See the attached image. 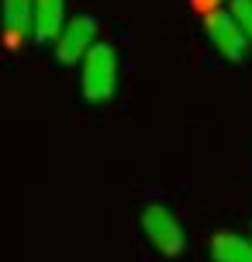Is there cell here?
Segmentation results:
<instances>
[{
    "mask_svg": "<svg viewBox=\"0 0 252 262\" xmlns=\"http://www.w3.org/2000/svg\"><path fill=\"white\" fill-rule=\"evenodd\" d=\"M80 86L83 97L90 104H107L118 93V52L111 41H97L87 59H83V73H80Z\"/></svg>",
    "mask_w": 252,
    "mask_h": 262,
    "instance_id": "cell-1",
    "label": "cell"
},
{
    "mask_svg": "<svg viewBox=\"0 0 252 262\" xmlns=\"http://www.w3.org/2000/svg\"><path fill=\"white\" fill-rule=\"evenodd\" d=\"M142 231H145V238L152 242V249L159 255H180L186 245L180 217L170 207H162V204H149L142 210Z\"/></svg>",
    "mask_w": 252,
    "mask_h": 262,
    "instance_id": "cell-2",
    "label": "cell"
},
{
    "mask_svg": "<svg viewBox=\"0 0 252 262\" xmlns=\"http://www.w3.org/2000/svg\"><path fill=\"white\" fill-rule=\"evenodd\" d=\"M204 28H207V38H211V45L218 49V55L221 59H228V62H242L245 59V52H249V38L242 35L239 21L232 17V11H207V17H204Z\"/></svg>",
    "mask_w": 252,
    "mask_h": 262,
    "instance_id": "cell-3",
    "label": "cell"
},
{
    "mask_svg": "<svg viewBox=\"0 0 252 262\" xmlns=\"http://www.w3.org/2000/svg\"><path fill=\"white\" fill-rule=\"evenodd\" d=\"M93 45H97V21L90 14H80V17L66 21L62 35L55 38V55H59L62 66H76L87 59V52Z\"/></svg>",
    "mask_w": 252,
    "mask_h": 262,
    "instance_id": "cell-4",
    "label": "cell"
},
{
    "mask_svg": "<svg viewBox=\"0 0 252 262\" xmlns=\"http://www.w3.org/2000/svg\"><path fill=\"white\" fill-rule=\"evenodd\" d=\"M0 25H4V38L11 49L31 35L35 25V0H0Z\"/></svg>",
    "mask_w": 252,
    "mask_h": 262,
    "instance_id": "cell-5",
    "label": "cell"
},
{
    "mask_svg": "<svg viewBox=\"0 0 252 262\" xmlns=\"http://www.w3.org/2000/svg\"><path fill=\"white\" fill-rule=\"evenodd\" d=\"M62 28H66V0H35L31 38L38 45H49L62 35Z\"/></svg>",
    "mask_w": 252,
    "mask_h": 262,
    "instance_id": "cell-6",
    "label": "cell"
},
{
    "mask_svg": "<svg viewBox=\"0 0 252 262\" xmlns=\"http://www.w3.org/2000/svg\"><path fill=\"white\" fill-rule=\"evenodd\" d=\"M214 262H252V238L239 231H214L211 238Z\"/></svg>",
    "mask_w": 252,
    "mask_h": 262,
    "instance_id": "cell-7",
    "label": "cell"
},
{
    "mask_svg": "<svg viewBox=\"0 0 252 262\" xmlns=\"http://www.w3.org/2000/svg\"><path fill=\"white\" fill-rule=\"evenodd\" d=\"M232 17L239 21V28H242V35L249 38V49H252V0H232Z\"/></svg>",
    "mask_w": 252,
    "mask_h": 262,
    "instance_id": "cell-8",
    "label": "cell"
}]
</instances>
